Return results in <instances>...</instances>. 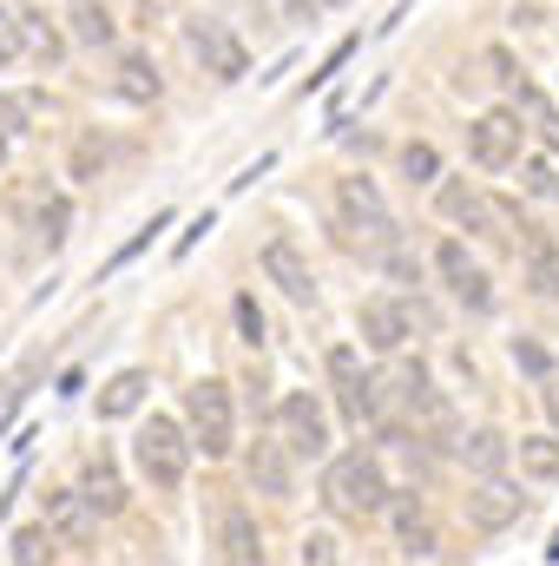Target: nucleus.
<instances>
[{"label":"nucleus","instance_id":"20","mask_svg":"<svg viewBox=\"0 0 559 566\" xmlns=\"http://www.w3.org/2000/svg\"><path fill=\"white\" fill-rule=\"evenodd\" d=\"M113 93H119V99H133V106H151V99L165 93V80H158V66H151L145 53H126V60H119V73H113Z\"/></svg>","mask_w":559,"mask_h":566},{"label":"nucleus","instance_id":"22","mask_svg":"<svg viewBox=\"0 0 559 566\" xmlns=\"http://www.w3.org/2000/svg\"><path fill=\"white\" fill-rule=\"evenodd\" d=\"M20 53H33L40 66H60L66 60V40H60V27L46 13H20Z\"/></svg>","mask_w":559,"mask_h":566},{"label":"nucleus","instance_id":"36","mask_svg":"<svg viewBox=\"0 0 559 566\" xmlns=\"http://www.w3.org/2000/svg\"><path fill=\"white\" fill-rule=\"evenodd\" d=\"M13 53H20V13H7V7H0V66H7Z\"/></svg>","mask_w":559,"mask_h":566},{"label":"nucleus","instance_id":"6","mask_svg":"<svg viewBox=\"0 0 559 566\" xmlns=\"http://www.w3.org/2000/svg\"><path fill=\"white\" fill-rule=\"evenodd\" d=\"M184 46L204 60V73H218V80H244L251 73V53H244V40L224 27V20H184Z\"/></svg>","mask_w":559,"mask_h":566},{"label":"nucleus","instance_id":"3","mask_svg":"<svg viewBox=\"0 0 559 566\" xmlns=\"http://www.w3.org/2000/svg\"><path fill=\"white\" fill-rule=\"evenodd\" d=\"M133 461H139V474L151 488H184V474H191V441H184V428L171 422V416H151L139 428V441H133Z\"/></svg>","mask_w":559,"mask_h":566},{"label":"nucleus","instance_id":"14","mask_svg":"<svg viewBox=\"0 0 559 566\" xmlns=\"http://www.w3.org/2000/svg\"><path fill=\"white\" fill-rule=\"evenodd\" d=\"M264 277L277 283L289 303H316V271H309V258H303L289 238H271V244H264Z\"/></svg>","mask_w":559,"mask_h":566},{"label":"nucleus","instance_id":"39","mask_svg":"<svg viewBox=\"0 0 559 566\" xmlns=\"http://www.w3.org/2000/svg\"><path fill=\"white\" fill-rule=\"evenodd\" d=\"M0 171H7V139H0Z\"/></svg>","mask_w":559,"mask_h":566},{"label":"nucleus","instance_id":"13","mask_svg":"<svg viewBox=\"0 0 559 566\" xmlns=\"http://www.w3.org/2000/svg\"><path fill=\"white\" fill-rule=\"evenodd\" d=\"M218 566H264V534L251 507H224L218 514Z\"/></svg>","mask_w":559,"mask_h":566},{"label":"nucleus","instance_id":"23","mask_svg":"<svg viewBox=\"0 0 559 566\" xmlns=\"http://www.w3.org/2000/svg\"><path fill=\"white\" fill-rule=\"evenodd\" d=\"M527 283H534V296H547V303L559 296V251L534 231V224H527Z\"/></svg>","mask_w":559,"mask_h":566},{"label":"nucleus","instance_id":"15","mask_svg":"<svg viewBox=\"0 0 559 566\" xmlns=\"http://www.w3.org/2000/svg\"><path fill=\"white\" fill-rule=\"evenodd\" d=\"M454 454H461V468H467V474L494 481V474L514 461V441H507L500 428H474V434H454Z\"/></svg>","mask_w":559,"mask_h":566},{"label":"nucleus","instance_id":"31","mask_svg":"<svg viewBox=\"0 0 559 566\" xmlns=\"http://www.w3.org/2000/svg\"><path fill=\"white\" fill-rule=\"evenodd\" d=\"M231 316H238V336L257 349V343H264V310H257V296H238V303H231Z\"/></svg>","mask_w":559,"mask_h":566},{"label":"nucleus","instance_id":"1","mask_svg":"<svg viewBox=\"0 0 559 566\" xmlns=\"http://www.w3.org/2000/svg\"><path fill=\"white\" fill-rule=\"evenodd\" d=\"M323 494H329V507H342V514H356V521H369V514H382L389 507V474H382V461L376 454H336L329 461V474H323Z\"/></svg>","mask_w":559,"mask_h":566},{"label":"nucleus","instance_id":"16","mask_svg":"<svg viewBox=\"0 0 559 566\" xmlns=\"http://www.w3.org/2000/svg\"><path fill=\"white\" fill-rule=\"evenodd\" d=\"M244 481H251L257 494H271V501L289 494V454H283V441H257V448L244 454Z\"/></svg>","mask_w":559,"mask_h":566},{"label":"nucleus","instance_id":"4","mask_svg":"<svg viewBox=\"0 0 559 566\" xmlns=\"http://www.w3.org/2000/svg\"><path fill=\"white\" fill-rule=\"evenodd\" d=\"M277 441H283V454H309V461L329 454V416H323V402L309 389H296V396L277 402Z\"/></svg>","mask_w":559,"mask_h":566},{"label":"nucleus","instance_id":"27","mask_svg":"<svg viewBox=\"0 0 559 566\" xmlns=\"http://www.w3.org/2000/svg\"><path fill=\"white\" fill-rule=\"evenodd\" d=\"M342 409H349V422H376L382 416V382L376 376H356V382H342Z\"/></svg>","mask_w":559,"mask_h":566},{"label":"nucleus","instance_id":"30","mask_svg":"<svg viewBox=\"0 0 559 566\" xmlns=\"http://www.w3.org/2000/svg\"><path fill=\"white\" fill-rule=\"evenodd\" d=\"M402 171H409V178H415V185H434V178H441V151H434V145H402Z\"/></svg>","mask_w":559,"mask_h":566},{"label":"nucleus","instance_id":"8","mask_svg":"<svg viewBox=\"0 0 559 566\" xmlns=\"http://www.w3.org/2000/svg\"><path fill=\"white\" fill-rule=\"evenodd\" d=\"M434 271H441V283L467 303V310H494V283H487V271L467 258V244H434Z\"/></svg>","mask_w":559,"mask_h":566},{"label":"nucleus","instance_id":"11","mask_svg":"<svg viewBox=\"0 0 559 566\" xmlns=\"http://www.w3.org/2000/svg\"><path fill=\"white\" fill-rule=\"evenodd\" d=\"M409 336H415V316H409L395 296H369V303H362V343H369V349L395 356V349H409Z\"/></svg>","mask_w":559,"mask_h":566},{"label":"nucleus","instance_id":"12","mask_svg":"<svg viewBox=\"0 0 559 566\" xmlns=\"http://www.w3.org/2000/svg\"><path fill=\"white\" fill-rule=\"evenodd\" d=\"M46 534L66 541V547H86V541L99 534V514L86 507L80 488H53V494H46Z\"/></svg>","mask_w":559,"mask_h":566},{"label":"nucleus","instance_id":"10","mask_svg":"<svg viewBox=\"0 0 559 566\" xmlns=\"http://www.w3.org/2000/svg\"><path fill=\"white\" fill-rule=\"evenodd\" d=\"M520 514H527V494H520L514 481H500V474L467 494V521H474L481 534H500V527H514Z\"/></svg>","mask_w":559,"mask_h":566},{"label":"nucleus","instance_id":"26","mask_svg":"<svg viewBox=\"0 0 559 566\" xmlns=\"http://www.w3.org/2000/svg\"><path fill=\"white\" fill-rule=\"evenodd\" d=\"M66 224H73V205H66V198H46V191H40L33 231H40V244H46V251H60V244H66Z\"/></svg>","mask_w":559,"mask_h":566},{"label":"nucleus","instance_id":"19","mask_svg":"<svg viewBox=\"0 0 559 566\" xmlns=\"http://www.w3.org/2000/svg\"><path fill=\"white\" fill-rule=\"evenodd\" d=\"M514 119H520V126H534V133H540V139L559 151V106L547 99V93H540V86L514 80Z\"/></svg>","mask_w":559,"mask_h":566},{"label":"nucleus","instance_id":"21","mask_svg":"<svg viewBox=\"0 0 559 566\" xmlns=\"http://www.w3.org/2000/svg\"><path fill=\"white\" fill-rule=\"evenodd\" d=\"M66 20H73V40H80V46H113V40H119L106 0H66Z\"/></svg>","mask_w":559,"mask_h":566},{"label":"nucleus","instance_id":"25","mask_svg":"<svg viewBox=\"0 0 559 566\" xmlns=\"http://www.w3.org/2000/svg\"><path fill=\"white\" fill-rule=\"evenodd\" d=\"M514 454H520V474H534V481H559V434H520Z\"/></svg>","mask_w":559,"mask_h":566},{"label":"nucleus","instance_id":"29","mask_svg":"<svg viewBox=\"0 0 559 566\" xmlns=\"http://www.w3.org/2000/svg\"><path fill=\"white\" fill-rule=\"evenodd\" d=\"M296 566H342V541L329 527H309L303 547H296Z\"/></svg>","mask_w":559,"mask_h":566},{"label":"nucleus","instance_id":"24","mask_svg":"<svg viewBox=\"0 0 559 566\" xmlns=\"http://www.w3.org/2000/svg\"><path fill=\"white\" fill-rule=\"evenodd\" d=\"M40 113H46L40 93H0V139H27L40 126Z\"/></svg>","mask_w":559,"mask_h":566},{"label":"nucleus","instance_id":"33","mask_svg":"<svg viewBox=\"0 0 559 566\" xmlns=\"http://www.w3.org/2000/svg\"><path fill=\"white\" fill-rule=\"evenodd\" d=\"M514 363H520V369H527V376H540V382H547V376H553V356H547V349H540V343H534V336H520V343H514Z\"/></svg>","mask_w":559,"mask_h":566},{"label":"nucleus","instance_id":"35","mask_svg":"<svg viewBox=\"0 0 559 566\" xmlns=\"http://www.w3.org/2000/svg\"><path fill=\"white\" fill-rule=\"evenodd\" d=\"M99 165H106L99 139H80V145H73V178H99Z\"/></svg>","mask_w":559,"mask_h":566},{"label":"nucleus","instance_id":"28","mask_svg":"<svg viewBox=\"0 0 559 566\" xmlns=\"http://www.w3.org/2000/svg\"><path fill=\"white\" fill-rule=\"evenodd\" d=\"M53 547H60V541L46 534V521H40V527H20V534H13V566H53Z\"/></svg>","mask_w":559,"mask_h":566},{"label":"nucleus","instance_id":"9","mask_svg":"<svg viewBox=\"0 0 559 566\" xmlns=\"http://www.w3.org/2000/svg\"><path fill=\"white\" fill-rule=\"evenodd\" d=\"M441 218H447V224H461V231L500 238V211H494V198H487L481 185H461V178H447V185H441Z\"/></svg>","mask_w":559,"mask_h":566},{"label":"nucleus","instance_id":"7","mask_svg":"<svg viewBox=\"0 0 559 566\" xmlns=\"http://www.w3.org/2000/svg\"><path fill=\"white\" fill-rule=\"evenodd\" d=\"M336 205H342V224H349V231H362V238H376V244L395 238V218H389V205H382V191H376L369 178H342V185H336Z\"/></svg>","mask_w":559,"mask_h":566},{"label":"nucleus","instance_id":"34","mask_svg":"<svg viewBox=\"0 0 559 566\" xmlns=\"http://www.w3.org/2000/svg\"><path fill=\"white\" fill-rule=\"evenodd\" d=\"M356 376H362V356H356L349 343H336V349H329V382L342 389V382H356Z\"/></svg>","mask_w":559,"mask_h":566},{"label":"nucleus","instance_id":"32","mask_svg":"<svg viewBox=\"0 0 559 566\" xmlns=\"http://www.w3.org/2000/svg\"><path fill=\"white\" fill-rule=\"evenodd\" d=\"M520 178H527V191H534V198H559V171L547 165V158H527V165H520Z\"/></svg>","mask_w":559,"mask_h":566},{"label":"nucleus","instance_id":"17","mask_svg":"<svg viewBox=\"0 0 559 566\" xmlns=\"http://www.w3.org/2000/svg\"><path fill=\"white\" fill-rule=\"evenodd\" d=\"M145 396H151V376H145V369H119V376L106 382V396H99V422H126V416H139Z\"/></svg>","mask_w":559,"mask_h":566},{"label":"nucleus","instance_id":"37","mask_svg":"<svg viewBox=\"0 0 559 566\" xmlns=\"http://www.w3.org/2000/svg\"><path fill=\"white\" fill-rule=\"evenodd\" d=\"M547 416L559 422V382H553V376H547Z\"/></svg>","mask_w":559,"mask_h":566},{"label":"nucleus","instance_id":"5","mask_svg":"<svg viewBox=\"0 0 559 566\" xmlns=\"http://www.w3.org/2000/svg\"><path fill=\"white\" fill-rule=\"evenodd\" d=\"M520 145H527V126H520L514 113H481V119L467 126V158H474L481 171L520 165Z\"/></svg>","mask_w":559,"mask_h":566},{"label":"nucleus","instance_id":"2","mask_svg":"<svg viewBox=\"0 0 559 566\" xmlns=\"http://www.w3.org/2000/svg\"><path fill=\"white\" fill-rule=\"evenodd\" d=\"M184 422H191V448H204V461H224L238 448V409H231V382L204 376L184 389Z\"/></svg>","mask_w":559,"mask_h":566},{"label":"nucleus","instance_id":"18","mask_svg":"<svg viewBox=\"0 0 559 566\" xmlns=\"http://www.w3.org/2000/svg\"><path fill=\"white\" fill-rule=\"evenodd\" d=\"M80 494H86V507H93V514H119V507H126V481H119V468H113L106 454H93V461H86Z\"/></svg>","mask_w":559,"mask_h":566},{"label":"nucleus","instance_id":"38","mask_svg":"<svg viewBox=\"0 0 559 566\" xmlns=\"http://www.w3.org/2000/svg\"><path fill=\"white\" fill-rule=\"evenodd\" d=\"M296 7H309V13H316V7H342V0H296Z\"/></svg>","mask_w":559,"mask_h":566}]
</instances>
